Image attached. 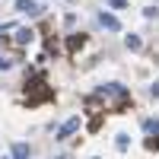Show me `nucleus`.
<instances>
[{"label": "nucleus", "instance_id": "obj_21", "mask_svg": "<svg viewBox=\"0 0 159 159\" xmlns=\"http://www.w3.org/2000/svg\"><path fill=\"white\" fill-rule=\"evenodd\" d=\"M7 159H13V156H7Z\"/></svg>", "mask_w": 159, "mask_h": 159}, {"label": "nucleus", "instance_id": "obj_16", "mask_svg": "<svg viewBox=\"0 0 159 159\" xmlns=\"http://www.w3.org/2000/svg\"><path fill=\"white\" fill-rule=\"evenodd\" d=\"M99 127H102V115H96V118L89 121V130H99Z\"/></svg>", "mask_w": 159, "mask_h": 159}, {"label": "nucleus", "instance_id": "obj_17", "mask_svg": "<svg viewBox=\"0 0 159 159\" xmlns=\"http://www.w3.org/2000/svg\"><path fill=\"white\" fill-rule=\"evenodd\" d=\"M147 150H159V137H147Z\"/></svg>", "mask_w": 159, "mask_h": 159}, {"label": "nucleus", "instance_id": "obj_14", "mask_svg": "<svg viewBox=\"0 0 159 159\" xmlns=\"http://www.w3.org/2000/svg\"><path fill=\"white\" fill-rule=\"evenodd\" d=\"M105 3L115 7V10H124V7H127V0H105Z\"/></svg>", "mask_w": 159, "mask_h": 159}, {"label": "nucleus", "instance_id": "obj_6", "mask_svg": "<svg viewBox=\"0 0 159 159\" xmlns=\"http://www.w3.org/2000/svg\"><path fill=\"white\" fill-rule=\"evenodd\" d=\"M16 10L19 13H29V16H38V13H42V7H38L35 0H16Z\"/></svg>", "mask_w": 159, "mask_h": 159}, {"label": "nucleus", "instance_id": "obj_9", "mask_svg": "<svg viewBox=\"0 0 159 159\" xmlns=\"http://www.w3.org/2000/svg\"><path fill=\"white\" fill-rule=\"evenodd\" d=\"M13 159H32V150L25 147V143H16V147H13Z\"/></svg>", "mask_w": 159, "mask_h": 159}, {"label": "nucleus", "instance_id": "obj_19", "mask_svg": "<svg viewBox=\"0 0 159 159\" xmlns=\"http://www.w3.org/2000/svg\"><path fill=\"white\" fill-rule=\"evenodd\" d=\"M54 159H64V156H54Z\"/></svg>", "mask_w": 159, "mask_h": 159}, {"label": "nucleus", "instance_id": "obj_10", "mask_svg": "<svg viewBox=\"0 0 159 159\" xmlns=\"http://www.w3.org/2000/svg\"><path fill=\"white\" fill-rule=\"evenodd\" d=\"M124 45H127L130 51H140V48H143V42H140V35H127V38H124Z\"/></svg>", "mask_w": 159, "mask_h": 159}, {"label": "nucleus", "instance_id": "obj_11", "mask_svg": "<svg viewBox=\"0 0 159 159\" xmlns=\"http://www.w3.org/2000/svg\"><path fill=\"white\" fill-rule=\"evenodd\" d=\"M115 147L121 150V153H127V150H130V137H127V134H118V140H115Z\"/></svg>", "mask_w": 159, "mask_h": 159}, {"label": "nucleus", "instance_id": "obj_4", "mask_svg": "<svg viewBox=\"0 0 159 159\" xmlns=\"http://www.w3.org/2000/svg\"><path fill=\"white\" fill-rule=\"evenodd\" d=\"M13 32H16V35H13V38H16V45H29L32 38H35V32L29 29V25H16Z\"/></svg>", "mask_w": 159, "mask_h": 159}, {"label": "nucleus", "instance_id": "obj_2", "mask_svg": "<svg viewBox=\"0 0 159 159\" xmlns=\"http://www.w3.org/2000/svg\"><path fill=\"white\" fill-rule=\"evenodd\" d=\"M51 99H54V89L45 83V76H32L25 83V102H29V108H35L42 102H51Z\"/></svg>", "mask_w": 159, "mask_h": 159}, {"label": "nucleus", "instance_id": "obj_5", "mask_svg": "<svg viewBox=\"0 0 159 159\" xmlns=\"http://www.w3.org/2000/svg\"><path fill=\"white\" fill-rule=\"evenodd\" d=\"M99 22H102L108 32H118V29H121V19H118V16H111V13H99Z\"/></svg>", "mask_w": 159, "mask_h": 159}, {"label": "nucleus", "instance_id": "obj_3", "mask_svg": "<svg viewBox=\"0 0 159 159\" xmlns=\"http://www.w3.org/2000/svg\"><path fill=\"white\" fill-rule=\"evenodd\" d=\"M73 130H80V118L73 115V118H67V121H64L61 127H57V134H54V140H67Z\"/></svg>", "mask_w": 159, "mask_h": 159}, {"label": "nucleus", "instance_id": "obj_15", "mask_svg": "<svg viewBox=\"0 0 159 159\" xmlns=\"http://www.w3.org/2000/svg\"><path fill=\"white\" fill-rule=\"evenodd\" d=\"M10 67H13V61H10L7 54H0V70H10Z\"/></svg>", "mask_w": 159, "mask_h": 159}, {"label": "nucleus", "instance_id": "obj_18", "mask_svg": "<svg viewBox=\"0 0 159 159\" xmlns=\"http://www.w3.org/2000/svg\"><path fill=\"white\" fill-rule=\"evenodd\" d=\"M150 92H153V96L159 99V80H156V83H153V89H150Z\"/></svg>", "mask_w": 159, "mask_h": 159}, {"label": "nucleus", "instance_id": "obj_8", "mask_svg": "<svg viewBox=\"0 0 159 159\" xmlns=\"http://www.w3.org/2000/svg\"><path fill=\"white\" fill-rule=\"evenodd\" d=\"M83 45H86V35H70V38H67V51H70V54L80 51Z\"/></svg>", "mask_w": 159, "mask_h": 159}, {"label": "nucleus", "instance_id": "obj_7", "mask_svg": "<svg viewBox=\"0 0 159 159\" xmlns=\"http://www.w3.org/2000/svg\"><path fill=\"white\" fill-rule=\"evenodd\" d=\"M143 130L150 137H159V118H143Z\"/></svg>", "mask_w": 159, "mask_h": 159}, {"label": "nucleus", "instance_id": "obj_12", "mask_svg": "<svg viewBox=\"0 0 159 159\" xmlns=\"http://www.w3.org/2000/svg\"><path fill=\"white\" fill-rule=\"evenodd\" d=\"M13 29H16V25H13V22H7V25H0V42H7V32H13Z\"/></svg>", "mask_w": 159, "mask_h": 159}, {"label": "nucleus", "instance_id": "obj_13", "mask_svg": "<svg viewBox=\"0 0 159 159\" xmlns=\"http://www.w3.org/2000/svg\"><path fill=\"white\" fill-rule=\"evenodd\" d=\"M143 16H147V19H159V10H156V7H147V10H143Z\"/></svg>", "mask_w": 159, "mask_h": 159}, {"label": "nucleus", "instance_id": "obj_1", "mask_svg": "<svg viewBox=\"0 0 159 159\" xmlns=\"http://www.w3.org/2000/svg\"><path fill=\"white\" fill-rule=\"evenodd\" d=\"M92 99H111V111L121 115L127 105H130V92H127V86H121V83H105V86L96 89V96H92Z\"/></svg>", "mask_w": 159, "mask_h": 159}, {"label": "nucleus", "instance_id": "obj_20", "mask_svg": "<svg viewBox=\"0 0 159 159\" xmlns=\"http://www.w3.org/2000/svg\"><path fill=\"white\" fill-rule=\"evenodd\" d=\"M92 159H99V156H92Z\"/></svg>", "mask_w": 159, "mask_h": 159}]
</instances>
